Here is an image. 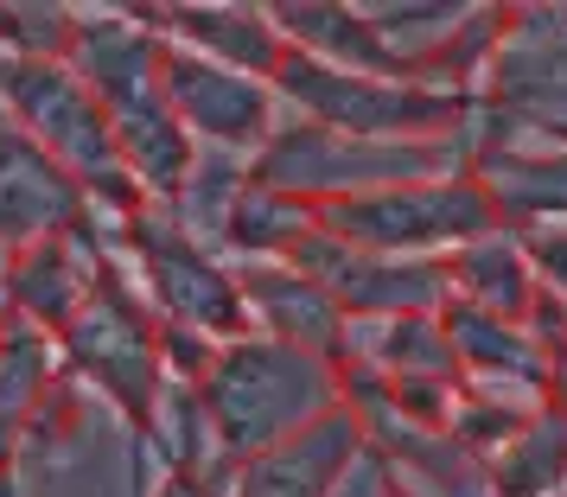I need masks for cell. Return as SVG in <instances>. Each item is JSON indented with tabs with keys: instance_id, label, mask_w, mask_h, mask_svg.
<instances>
[{
	"instance_id": "obj_27",
	"label": "cell",
	"mask_w": 567,
	"mask_h": 497,
	"mask_svg": "<svg viewBox=\"0 0 567 497\" xmlns=\"http://www.w3.org/2000/svg\"><path fill=\"white\" fill-rule=\"evenodd\" d=\"M516 236H523V256L536 268V281L567 300V224H536V230H516Z\"/></svg>"
},
{
	"instance_id": "obj_21",
	"label": "cell",
	"mask_w": 567,
	"mask_h": 497,
	"mask_svg": "<svg viewBox=\"0 0 567 497\" xmlns=\"http://www.w3.org/2000/svg\"><path fill=\"white\" fill-rule=\"evenodd\" d=\"M472 179L491 191L504 230L567 224V154H472Z\"/></svg>"
},
{
	"instance_id": "obj_25",
	"label": "cell",
	"mask_w": 567,
	"mask_h": 497,
	"mask_svg": "<svg viewBox=\"0 0 567 497\" xmlns=\"http://www.w3.org/2000/svg\"><path fill=\"white\" fill-rule=\"evenodd\" d=\"M536 408H542V402H511V390H485V383H472V390H460V402H453L446 441L485 472V459L504 441H516V434H523V421L536 415Z\"/></svg>"
},
{
	"instance_id": "obj_13",
	"label": "cell",
	"mask_w": 567,
	"mask_h": 497,
	"mask_svg": "<svg viewBox=\"0 0 567 497\" xmlns=\"http://www.w3.org/2000/svg\"><path fill=\"white\" fill-rule=\"evenodd\" d=\"M64 64L90 83V96L109 108V115H128V108L159 103V64H166V32L147 27V13H122V7H103V13H78V32H71V52Z\"/></svg>"
},
{
	"instance_id": "obj_19",
	"label": "cell",
	"mask_w": 567,
	"mask_h": 497,
	"mask_svg": "<svg viewBox=\"0 0 567 497\" xmlns=\"http://www.w3.org/2000/svg\"><path fill=\"white\" fill-rule=\"evenodd\" d=\"M536 268L523 256V236L516 230H491L478 242H465L446 256V300H460V307H478V313H497V319H529L536 307Z\"/></svg>"
},
{
	"instance_id": "obj_3",
	"label": "cell",
	"mask_w": 567,
	"mask_h": 497,
	"mask_svg": "<svg viewBox=\"0 0 567 497\" xmlns=\"http://www.w3.org/2000/svg\"><path fill=\"white\" fill-rule=\"evenodd\" d=\"M472 166V141L446 134V141H351V134L312 128H275L249 159V179L275 185L300 205H338V198H363V191H389V185H427L453 179Z\"/></svg>"
},
{
	"instance_id": "obj_12",
	"label": "cell",
	"mask_w": 567,
	"mask_h": 497,
	"mask_svg": "<svg viewBox=\"0 0 567 497\" xmlns=\"http://www.w3.org/2000/svg\"><path fill=\"white\" fill-rule=\"evenodd\" d=\"M90 217L96 210L83 198V185L0 108V249L13 256L39 236L83 230Z\"/></svg>"
},
{
	"instance_id": "obj_7",
	"label": "cell",
	"mask_w": 567,
	"mask_h": 497,
	"mask_svg": "<svg viewBox=\"0 0 567 497\" xmlns=\"http://www.w3.org/2000/svg\"><path fill=\"white\" fill-rule=\"evenodd\" d=\"M319 230L351 242V249H377V256H414V262H446L453 249L478 242V236L504 230V217L491 205V191L472 179V166L453 179L427 185H389V191H363V198H338L319 205Z\"/></svg>"
},
{
	"instance_id": "obj_24",
	"label": "cell",
	"mask_w": 567,
	"mask_h": 497,
	"mask_svg": "<svg viewBox=\"0 0 567 497\" xmlns=\"http://www.w3.org/2000/svg\"><path fill=\"white\" fill-rule=\"evenodd\" d=\"M243 179H249V159L236 154H205L198 147V166H192V179L179 185V198H173V224H179L185 236H198V242H224V224H230V205L236 191H243Z\"/></svg>"
},
{
	"instance_id": "obj_15",
	"label": "cell",
	"mask_w": 567,
	"mask_h": 497,
	"mask_svg": "<svg viewBox=\"0 0 567 497\" xmlns=\"http://www.w3.org/2000/svg\"><path fill=\"white\" fill-rule=\"evenodd\" d=\"M236 288H243V307H249V325L261 339L300 344L312 358H332L344 364V332L351 319L332 307V293L312 288L300 268L287 262H236Z\"/></svg>"
},
{
	"instance_id": "obj_28",
	"label": "cell",
	"mask_w": 567,
	"mask_h": 497,
	"mask_svg": "<svg viewBox=\"0 0 567 497\" xmlns=\"http://www.w3.org/2000/svg\"><path fill=\"white\" fill-rule=\"evenodd\" d=\"M230 472H159V485L147 497H224Z\"/></svg>"
},
{
	"instance_id": "obj_16",
	"label": "cell",
	"mask_w": 567,
	"mask_h": 497,
	"mask_svg": "<svg viewBox=\"0 0 567 497\" xmlns=\"http://www.w3.org/2000/svg\"><path fill=\"white\" fill-rule=\"evenodd\" d=\"M141 13H147V27L166 32L173 45L210 58V64H224L236 77L268 83L287 58V39L275 32L268 7H141Z\"/></svg>"
},
{
	"instance_id": "obj_8",
	"label": "cell",
	"mask_w": 567,
	"mask_h": 497,
	"mask_svg": "<svg viewBox=\"0 0 567 497\" xmlns=\"http://www.w3.org/2000/svg\"><path fill=\"white\" fill-rule=\"evenodd\" d=\"M115 242H122V256L134 262V288L147 293V307L166 325L198 332L210 344L256 332L249 325V307H243V288H236V268L217 262L198 236H185L166 205H141L134 217H122L115 224Z\"/></svg>"
},
{
	"instance_id": "obj_14",
	"label": "cell",
	"mask_w": 567,
	"mask_h": 497,
	"mask_svg": "<svg viewBox=\"0 0 567 497\" xmlns=\"http://www.w3.org/2000/svg\"><path fill=\"white\" fill-rule=\"evenodd\" d=\"M363 459V427L358 415L338 402L332 415H319L312 427L287 434L281 446H268L256 459L230 466L224 497H332Z\"/></svg>"
},
{
	"instance_id": "obj_6",
	"label": "cell",
	"mask_w": 567,
	"mask_h": 497,
	"mask_svg": "<svg viewBox=\"0 0 567 497\" xmlns=\"http://www.w3.org/2000/svg\"><path fill=\"white\" fill-rule=\"evenodd\" d=\"M268 90L300 108V122L351 134V141H446V134H465V115H472V90L358 77L307 52H287Z\"/></svg>"
},
{
	"instance_id": "obj_10",
	"label": "cell",
	"mask_w": 567,
	"mask_h": 497,
	"mask_svg": "<svg viewBox=\"0 0 567 497\" xmlns=\"http://www.w3.org/2000/svg\"><path fill=\"white\" fill-rule=\"evenodd\" d=\"M159 90H166V108L179 115V128L210 147V154H261V141L275 134V90L256 77H236L210 58L185 52L166 39V64H159Z\"/></svg>"
},
{
	"instance_id": "obj_4",
	"label": "cell",
	"mask_w": 567,
	"mask_h": 497,
	"mask_svg": "<svg viewBox=\"0 0 567 497\" xmlns=\"http://www.w3.org/2000/svg\"><path fill=\"white\" fill-rule=\"evenodd\" d=\"M0 108L45 147V154L83 185L90 210L103 224H122L147 205L141 185L115 154V128L109 108L90 96V83L71 64H39V58H0Z\"/></svg>"
},
{
	"instance_id": "obj_26",
	"label": "cell",
	"mask_w": 567,
	"mask_h": 497,
	"mask_svg": "<svg viewBox=\"0 0 567 497\" xmlns=\"http://www.w3.org/2000/svg\"><path fill=\"white\" fill-rule=\"evenodd\" d=\"M71 32H78V7H52V0H0V58L64 64Z\"/></svg>"
},
{
	"instance_id": "obj_20",
	"label": "cell",
	"mask_w": 567,
	"mask_h": 497,
	"mask_svg": "<svg viewBox=\"0 0 567 497\" xmlns=\"http://www.w3.org/2000/svg\"><path fill=\"white\" fill-rule=\"evenodd\" d=\"M58 376H64V358H58L52 332L0 313V466L13 459V446L32 427V415L45 408Z\"/></svg>"
},
{
	"instance_id": "obj_23",
	"label": "cell",
	"mask_w": 567,
	"mask_h": 497,
	"mask_svg": "<svg viewBox=\"0 0 567 497\" xmlns=\"http://www.w3.org/2000/svg\"><path fill=\"white\" fill-rule=\"evenodd\" d=\"M485 491L491 497H561L567 491V421L548 402L523 421L516 441H504L485 459Z\"/></svg>"
},
{
	"instance_id": "obj_22",
	"label": "cell",
	"mask_w": 567,
	"mask_h": 497,
	"mask_svg": "<svg viewBox=\"0 0 567 497\" xmlns=\"http://www.w3.org/2000/svg\"><path fill=\"white\" fill-rule=\"evenodd\" d=\"M312 230H319V210L312 205H300V198H287V191H275L261 179H243V191L230 205V224H224V249L236 262H287Z\"/></svg>"
},
{
	"instance_id": "obj_9",
	"label": "cell",
	"mask_w": 567,
	"mask_h": 497,
	"mask_svg": "<svg viewBox=\"0 0 567 497\" xmlns=\"http://www.w3.org/2000/svg\"><path fill=\"white\" fill-rule=\"evenodd\" d=\"M287 268H300L312 288L332 293L344 319H402V313H440L446 307V262H414V256H377L351 249L338 236L312 230Z\"/></svg>"
},
{
	"instance_id": "obj_1",
	"label": "cell",
	"mask_w": 567,
	"mask_h": 497,
	"mask_svg": "<svg viewBox=\"0 0 567 497\" xmlns=\"http://www.w3.org/2000/svg\"><path fill=\"white\" fill-rule=\"evenodd\" d=\"M198 402H205L217 459L243 466L268 446H281L287 434L312 427L319 415H332L344 402V383H338L332 358L243 332V339H224L210 351L205 376H198Z\"/></svg>"
},
{
	"instance_id": "obj_11",
	"label": "cell",
	"mask_w": 567,
	"mask_h": 497,
	"mask_svg": "<svg viewBox=\"0 0 567 497\" xmlns=\"http://www.w3.org/2000/svg\"><path fill=\"white\" fill-rule=\"evenodd\" d=\"M96 230H103V217H90L83 230L39 236L27 249H13V256H7V275H0L7 313L58 339V332L83 313V300L96 293V275H103V262H109V249H103Z\"/></svg>"
},
{
	"instance_id": "obj_29",
	"label": "cell",
	"mask_w": 567,
	"mask_h": 497,
	"mask_svg": "<svg viewBox=\"0 0 567 497\" xmlns=\"http://www.w3.org/2000/svg\"><path fill=\"white\" fill-rule=\"evenodd\" d=\"M542 402L555 408V415L567 421V351H555V364H548V390H542Z\"/></svg>"
},
{
	"instance_id": "obj_2",
	"label": "cell",
	"mask_w": 567,
	"mask_h": 497,
	"mask_svg": "<svg viewBox=\"0 0 567 497\" xmlns=\"http://www.w3.org/2000/svg\"><path fill=\"white\" fill-rule=\"evenodd\" d=\"M465 141L472 154H567V7H504Z\"/></svg>"
},
{
	"instance_id": "obj_18",
	"label": "cell",
	"mask_w": 567,
	"mask_h": 497,
	"mask_svg": "<svg viewBox=\"0 0 567 497\" xmlns=\"http://www.w3.org/2000/svg\"><path fill=\"white\" fill-rule=\"evenodd\" d=\"M344 364H370L389 383H465L460 358L440 332V313L402 319H351L344 332Z\"/></svg>"
},
{
	"instance_id": "obj_30",
	"label": "cell",
	"mask_w": 567,
	"mask_h": 497,
	"mask_svg": "<svg viewBox=\"0 0 567 497\" xmlns=\"http://www.w3.org/2000/svg\"><path fill=\"white\" fill-rule=\"evenodd\" d=\"M383 497H421V491H414V485H402V478H389V472H383Z\"/></svg>"
},
{
	"instance_id": "obj_5",
	"label": "cell",
	"mask_w": 567,
	"mask_h": 497,
	"mask_svg": "<svg viewBox=\"0 0 567 497\" xmlns=\"http://www.w3.org/2000/svg\"><path fill=\"white\" fill-rule=\"evenodd\" d=\"M58 358L64 376H78L90 395H103L115 415L147 441L159 383H166V358H159V313L147 293L134 288V275L115 256L96 275V293L83 300V313L58 332Z\"/></svg>"
},
{
	"instance_id": "obj_31",
	"label": "cell",
	"mask_w": 567,
	"mask_h": 497,
	"mask_svg": "<svg viewBox=\"0 0 567 497\" xmlns=\"http://www.w3.org/2000/svg\"><path fill=\"white\" fill-rule=\"evenodd\" d=\"M561 351H567V344H561Z\"/></svg>"
},
{
	"instance_id": "obj_17",
	"label": "cell",
	"mask_w": 567,
	"mask_h": 497,
	"mask_svg": "<svg viewBox=\"0 0 567 497\" xmlns=\"http://www.w3.org/2000/svg\"><path fill=\"white\" fill-rule=\"evenodd\" d=\"M440 332H446L453 358H460V376L485 383V390L516 383V390H529L542 402V390H548V364H555V358H548L516 319H497V313H478V307L446 300V307H440Z\"/></svg>"
}]
</instances>
